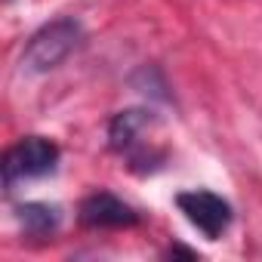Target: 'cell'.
<instances>
[{"instance_id":"obj_1","label":"cell","mask_w":262,"mask_h":262,"mask_svg":"<svg viewBox=\"0 0 262 262\" xmlns=\"http://www.w3.org/2000/svg\"><path fill=\"white\" fill-rule=\"evenodd\" d=\"M83 28L74 19H56L50 25H43L25 47L22 53V71L25 74H47L53 68H59L80 43Z\"/></svg>"},{"instance_id":"obj_3","label":"cell","mask_w":262,"mask_h":262,"mask_svg":"<svg viewBox=\"0 0 262 262\" xmlns=\"http://www.w3.org/2000/svg\"><path fill=\"white\" fill-rule=\"evenodd\" d=\"M176 207L185 213V219L210 241L222 237L225 228L231 225V204L207 188H191L176 194Z\"/></svg>"},{"instance_id":"obj_5","label":"cell","mask_w":262,"mask_h":262,"mask_svg":"<svg viewBox=\"0 0 262 262\" xmlns=\"http://www.w3.org/2000/svg\"><path fill=\"white\" fill-rule=\"evenodd\" d=\"M151 111L145 108H126L120 114L111 117V126H108V145L114 151H126V148H133L139 142V136L145 133V129L151 126Z\"/></svg>"},{"instance_id":"obj_4","label":"cell","mask_w":262,"mask_h":262,"mask_svg":"<svg viewBox=\"0 0 262 262\" xmlns=\"http://www.w3.org/2000/svg\"><path fill=\"white\" fill-rule=\"evenodd\" d=\"M80 222L90 228H126V225H136L139 216L120 198H114L108 191H96L80 204Z\"/></svg>"},{"instance_id":"obj_2","label":"cell","mask_w":262,"mask_h":262,"mask_svg":"<svg viewBox=\"0 0 262 262\" xmlns=\"http://www.w3.org/2000/svg\"><path fill=\"white\" fill-rule=\"evenodd\" d=\"M56 161H59L56 142H50L43 136H25L13 148H7V155H4V164H0V170H4V185L16 188L25 179L47 176V173L56 170Z\"/></svg>"},{"instance_id":"obj_6","label":"cell","mask_w":262,"mask_h":262,"mask_svg":"<svg viewBox=\"0 0 262 262\" xmlns=\"http://www.w3.org/2000/svg\"><path fill=\"white\" fill-rule=\"evenodd\" d=\"M19 219L28 231L34 234H47L59 225V210L56 207H47V204H25L19 210Z\"/></svg>"}]
</instances>
